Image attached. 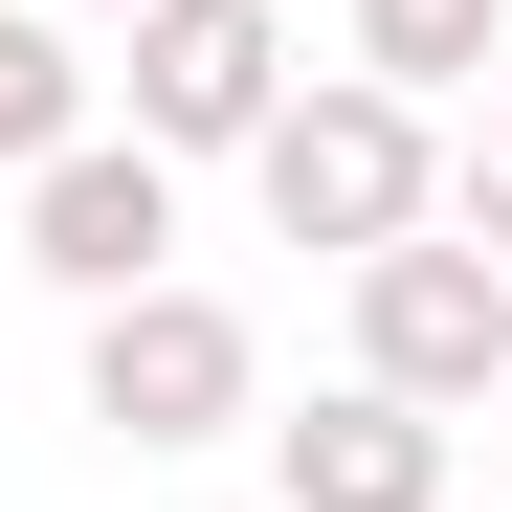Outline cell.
Returning a JSON list of instances; mask_svg holds the SVG:
<instances>
[{
    "instance_id": "cell-6",
    "label": "cell",
    "mask_w": 512,
    "mask_h": 512,
    "mask_svg": "<svg viewBox=\"0 0 512 512\" xmlns=\"http://www.w3.org/2000/svg\"><path fill=\"white\" fill-rule=\"evenodd\" d=\"M268 490H290V512H446V423L379 401V379H334V401L268 423Z\"/></svg>"
},
{
    "instance_id": "cell-2",
    "label": "cell",
    "mask_w": 512,
    "mask_h": 512,
    "mask_svg": "<svg viewBox=\"0 0 512 512\" xmlns=\"http://www.w3.org/2000/svg\"><path fill=\"white\" fill-rule=\"evenodd\" d=\"M245 401H268V357H245V312H223V290L156 268V290H112V312H90V423H112L134 468H156V446H223Z\"/></svg>"
},
{
    "instance_id": "cell-5",
    "label": "cell",
    "mask_w": 512,
    "mask_h": 512,
    "mask_svg": "<svg viewBox=\"0 0 512 512\" xmlns=\"http://www.w3.org/2000/svg\"><path fill=\"white\" fill-rule=\"evenodd\" d=\"M23 268H45L67 312L156 290V268H179V156H134V134H67L45 179H23Z\"/></svg>"
},
{
    "instance_id": "cell-7",
    "label": "cell",
    "mask_w": 512,
    "mask_h": 512,
    "mask_svg": "<svg viewBox=\"0 0 512 512\" xmlns=\"http://www.w3.org/2000/svg\"><path fill=\"white\" fill-rule=\"evenodd\" d=\"M490 67H512V23H490V0H357V90H490Z\"/></svg>"
},
{
    "instance_id": "cell-10",
    "label": "cell",
    "mask_w": 512,
    "mask_h": 512,
    "mask_svg": "<svg viewBox=\"0 0 512 512\" xmlns=\"http://www.w3.org/2000/svg\"><path fill=\"white\" fill-rule=\"evenodd\" d=\"M45 23H134V0H45Z\"/></svg>"
},
{
    "instance_id": "cell-3",
    "label": "cell",
    "mask_w": 512,
    "mask_h": 512,
    "mask_svg": "<svg viewBox=\"0 0 512 512\" xmlns=\"http://www.w3.org/2000/svg\"><path fill=\"white\" fill-rule=\"evenodd\" d=\"M357 379L379 401H490L512 379V268L490 245H446V223H401V245H357Z\"/></svg>"
},
{
    "instance_id": "cell-4",
    "label": "cell",
    "mask_w": 512,
    "mask_h": 512,
    "mask_svg": "<svg viewBox=\"0 0 512 512\" xmlns=\"http://www.w3.org/2000/svg\"><path fill=\"white\" fill-rule=\"evenodd\" d=\"M290 112V0H134V156H245Z\"/></svg>"
},
{
    "instance_id": "cell-9",
    "label": "cell",
    "mask_w": 512,
    "mask_h": 512,
    "mask_svg": "<svg viewBox=\"0 0 512 512\" xmlns=\"http://www.w3.org/2000/svg\"><path fill=\"white\" fill-rule=\"evenodd\" d=\"M446 245H490V268H512V67H490V112L446 134Z\"/></svg>"
},
{
    "instance_id": "cell-8",
    "label": "cell",
    "mask_w": 512,
    "mask_h": 512,
    "mask_svg": "<svg viewBox=\"0 0 512 512\" xmlns=\"http://www.w3.org/2000/svg\"><path fill=\"white\" fill-rule=\"evenodd\" d=\"M67 134H90V67H67V23H45V0H0V179H45Z\"/></svg>"
},
{
    "instance_id": "cell-11",
    "label": "cell",
    "mask_w": 512,
    "mask_h": 512,
    "mask_svg": "<svg viewBox=\"0 0 512 512\" xmlns=\"http://www.w3.org/2000/svg\"><path fill=\"white\" fill-rule=\"evenodd\" d=\"M490 401H512V379H490Z\"/></svg>"
},
{
    "instance_id": "cell-1",
    "label": "cell",
    "mask_w": 512,
    "mask_h": 512,
    "mask_svg": "<svg viewBox=\"0 0 512 512\" xmlns=\"http://www.w3.org/2000/svg\"><path fill=\"white\" fill-rule=\"evenodd\" d=\"M245 179H268V223H290V245H334V268H357V245L446 223V134H423L401 90H357V67H312V90L245 134Z\"/></svg>"
}]
</instances>
